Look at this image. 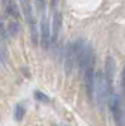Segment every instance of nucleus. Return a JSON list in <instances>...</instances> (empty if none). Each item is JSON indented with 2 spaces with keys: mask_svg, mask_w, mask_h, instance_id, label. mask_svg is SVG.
I'll list each match as a JSON object with an SVG mask.
<instances>
[{
  "mask_svg": "<svg viewBox=\"0 0 125 126\" xmlns=\"http://www.w3.org/2000/svg\"><path fill=\"white\" fill-rule=\"evenodd\" d=\"M83 75V82H85V88L87 92V96L90 98H92L93 96V86H95V72L93 68H89L82 73Z\"/></svg>",
  "mask_w": 125,
  "mask_h": 126,
  "instance_id": "7",
  "label": "nucleus"
},
{
  "mask_svg": "<svg viewBox=\"0 0 125 126\" xmlns=\"http://www.w3.org/2000/svg\"><path fill=\"white\" fill-rule=\"evenodd\" d=\"M112 86L111 83L106 79L105 75L102 72H99L95 75V86H93V94L99 109H102L109 101L110 94L112 93Z\"/></svg>",
  "mask_w": 125,
  "mask_h": 126,
  "instance_id": "1",
  "label": "nucleus"
},
{
  "mask_svg": "<svg viewBox=\"0 0 125 126\" xmlns=\"http://www.w3.org/2000/svg\"><path fill=\"white\" fill-rule=\"evenodd\" d=\"M6 29H5V27H4V22H3V19L0 18V38H3V39H5L6 38Z\"/></svg>",
  "mask_w": 125,
  "mask_h": 126,
  "instance_id": "14",
  "label": "nucleus"
},
{
  "mask_svg": "<svg viewBox=\"0 0 125 126\" xmlns=\"http://www.w3.org/2000/svg\"><path fill=\"white\" fill-rule=\"evenodd\" d=\"M18 32H19V25H18V23H15V22H14V23H10L6 33L10 34V35H13V37H15V35L18 34Z\"/></svg>",
  "mask_w": 125,
  "mask_h": 126,
  "instance_id": "12",
  "label": "nucleus"
},
{
  "mask_svg": "<svg viewBox=\"0 0 125 126\" xmlns=\"http://www.w3.org/2000/svg\"><path fill=\"white\" fill-rule=\"evenodd\" d=\"M121 87H123V92L125 94V67L123 69V75H121Z\"/></svg>",
  "mask_w": 125,
  "mask_h": 126,
  "instance_id": "16",
  "label": "nucleus"
},
{
  "mask_svg": "<svg viewBox=\"0 0 125 126\" xmlns=\"http://www.w3.org/2000/svg\"><path fill=\"white\" fill-rule=\"evenodd\" d=\"M19 1H20V5H22L25 20H27V23L29 24L32 42H33V44H37V42H38V33H37V23H36V19H34V15H33L32 4L29 3V0H19Z\"/></svg>",
  "mask_w": 125,
  "mask_h": 126,
  "instance_id": "3",
  "label": "nucleus"
},
{
  "mask_svg": "<svg viewBox=\"0 0 125 126\" xmlns=\"http://www.w3.org/2000/svg\"><path fill=\"white\" fill-rule=\"evenodd\" d=\"M4 3H5V10H6V13L10 16H13V18H18L19 16V10L17 8V4L13 1V0H4Z\"/></svg>",
  "mask_w": 125,
  "mask_h": 126,
  "instance_id": "10",
  "label": "nucleus"
},
{
  "mask_svg": "<svg viewBox=\"0 0 125 126\" xmlns=\"http://www.w3.org/2000/svg\"><path fill=\"white\" fill-rule=\"evenodd\" d=\"M24 113H25V109L23 105H17L15 106V110H14V119L17 121H22L23 117H24Z\"/></svg>",
  "mask_w": 125,
  "mask_h": 126,
  "instance_id": "11",
  "label": "nucleus"
},
{
  "mask_svg": "<svg viewBox=\"0 0 125 126\" xmlns=\"http://www.w3.org/2000/svg\"><path fill=\"white\" fill-rule=\"evenodd\" d=\"M36 6L42 15L46 14V0H36Z\"/></svg>",
  "mask_w": 125,
  "mask_h": 126,
  "instance_id": "13",
  "label": "nucleus"
},
{
  "mask_svg": "<svg viewBox=\"0 0 125 126\" xmlns=\"http://www.w3.org/2000/svg\"><path fill=\"white\" fill-rule=\"evenodd\" d=\"M40 20V43H42V47L44 49H47L51 44V29H49V23H48V19L46 18V14L42 15Z\"/></svg>",
  "mask_w": 125,
  "mask_h": 126,
  "instance_id": "6",
  "label": "nucleus"
},
{
  "mask_svg": "<svg viewBox=\"0 0 125 126\" xmlns=\"http://www.w3.org/2000/svg\"><path fill=\"white\" fill-rule=\"evenodd\" d=\"M105 77L106 79L112 83V78H114V75H115V59H114L111 56H109L106 58V62H105Z\"/></svg>",
  "mask_w": 125,
  "mask_h": 126,
  "instance_id": "9",
  "label": "nucleus"
},
{
  "mask_svg": "<svg viewBox=\"0 0 125 126\" xmlns=\"http://www.w3.org/2000/svg\"><path fill=\"white\" fill-rule=\"evenodd\" d=\"M36 98L38 101H40V102H48L49 101V98L46 96L44 93H42V92H36Z\"/></svg>",
  "mask_w": 125,
  "mask_h": 126,
  "instance_id": "15",
  "label": "nucleus"
},
{
  "mask_svg": "<svg viewBox=\"0 0 125 126\" xmlns=\"http://www.w3.org/2000/svg\"><path fill=\"white\" fill-rule=\"evenodd\" d=\"M83 48H85V43L78 39L73 43H71L67 49H66V59H65V71L67 75L72 72L73 69V66L76 63H78V59H80V56L82 53Z\"/></svg>",
  "mask_w": 125,
  "mask_h": 126,
  "instance_id": "2",
  "label": "nucleus"
},
{
  "mask_svg": "<svg viewBox=\"0 0 125 126\" xmlns=\"http://www.w3.org/2000/svg\"><path fill=\"white\" fill-rule=\"evenodd\" d=\"M61 29H62V14L59 12H56L53 15V20H52V37H51V39L53 43L58 39Z\"/></svg>",
  "mask_w": 125,
  "mask_h": 126,
  "instance_id": "8",
  "label": "nucleus"
},
{
  "mask_svg": "<svg viewBox=\"0 0 125 126\" xmlns=\"http://www.w3.org/2000/svg\"><path fill=\"white\" fill-rule=\"evenodd\" d=\"M109 106L110 110L112 112V116H114V121H115L116 126H125V117H124V112L121 110L120 106V97L119 94L112 92L109 97Z\"/></svg>",
  "mask_w": 125,
  "mask_h": 126,
  "instance_id": "4",
  "label": "nucleus"
},
{
  "mask_svg": "<svg viewBox=\"0 0 125 126\" xmlns=\"http://www.w3.org/2000/svg\"><path fill=\"white\" fill-rule=\"evenodd\" d=\"M58 3H59V0H51V8L56 10L58 6Z\"/></svg>",
  "mask_w": 125,
  "mask_h": 126,
  "instance_id": "17",
  "label": "nucleus"
},
{
  "mask_svg": "<svg viewBox=\"0 0 125 126\" xmlns=\"http://www.w3.org/2000/svg\"><path fill=\"white\" fill-rule=\"evenodd\" d=\"M92 62H93V52H92V48H91V46L85 44V48H83L82 53L80 56V59H78L80 71L83 73L86 69L91 68L92 67Z\"/></svg>",
  "mask_w": 125,
  "mask_h": 126,
  "instance_id": "5",
  "label": "nucleus"
}]
</instances>
